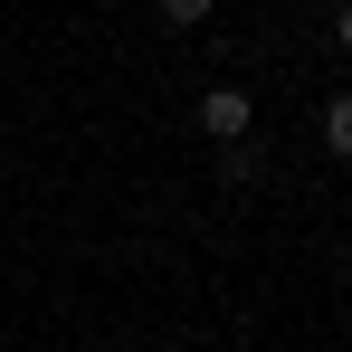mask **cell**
Segmentation results:
<instances>
[{"instance_id": "1", "label": "cell", "mask_w": 352, "mask_h": 352, "mask_svg": "<svg viewBox=\"0 0 352 352\" xmlns=\"http://www.w3.org/2000/svg\"><path fill=\"white\" fill-rule=\"evenodd\" d=\"M248 124H257V105H248V86H210V96H200V133H219V143H238Z\"/></svg>"}, {"instance_id": "3", "label": "cell", "mask_w": 352, "mask_h": 352, "mask_svg": "<svg viewBox=\"0 0 352 352\" xmlns=\"http://www.w3.org/2000/svg\"><path fill=\"white\" fill-rule=\"evenodd\" d=\"M333 38H343V48H352V10H343V19H333Z\"/></svg>"}, {"instance_id": "2", "label": "cell", "mask_w": 352, "mask_h": 352, "mask_svg": "<svg viewBox=\"0 0 352 352\" xmlns=\"http://www.w3.org/2000/svg\"><path fill=\"white\" fill-rule=\"evenodd\" d=\"M324 143H333V153H352V96H333V105H324Z\"/></svg>"}]
</instances>
